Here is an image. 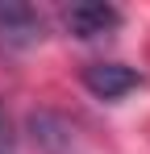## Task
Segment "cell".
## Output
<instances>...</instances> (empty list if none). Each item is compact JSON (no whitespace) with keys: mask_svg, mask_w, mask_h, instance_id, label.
Returning a JSON list of instances; mask_svg holds the SVG:
<instances>
[{"mask_svg":"<svg viewBox=\"0 0 150 154\" xmlns=\"http://www.w3.org/2000/svg\"><path fill=\"white\" fill-rule=\"evenodd\" d=\"M138 83H142V75H138L133 67H125V63H92V67L83 71V88H88L96 100H121Z\"/></svg>","mask_w":150,"mask_h":154,"instance_id":"obj_1","label":"cell"},{"mask_svg":"<svg viewBox=\"0 0 150 154\" xmlns=\"http://www.w3.org/2000/svg\"><path fill=\"white\" fill-rule=\"evenodd\" d=\"M63 21L75 38H104V33H113L121 25V13L113 4H71L63 13Z\"/></svg>","mask_w":150,"mask_h":154,"instance_id":"obj_2","label":"cell"},{"mask_svg":"<svg viewBox=\"0 0 150 154\" xmlns=\"http://www.w3.org/2000/svg\"><path fill=\"white\" fill-rule=\"evenodd\" d=\"M42 38V17L29 4H0V42L8 46H29Z\"/></svg>","mask_w":150,"mask_h":154,"instance_id":"obj_3","label":"cell"},{"mask_svg":"<svg viewBox=\"0 0 150 154\" xmlns=\"http://www.w3.org/2000/svg\"><path fill=\"white\" fill-rule=\"evenodd\" d=\"M0 154H17V133H13V121L0 104Z\"/></svg>","mask_w":150,"mask_h":154,"instance_id":"obj_4","label":"cell"}]
</instances>
